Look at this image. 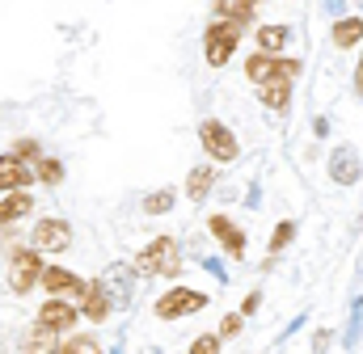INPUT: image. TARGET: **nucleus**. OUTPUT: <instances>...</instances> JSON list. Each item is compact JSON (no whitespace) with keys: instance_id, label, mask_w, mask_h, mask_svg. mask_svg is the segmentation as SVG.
I'll list each match as a JSON object with an SVG mask.
<instances>
[{"instance_id":"f257e3e1","label":"nucleus","mask_w":363,"mask_h":354,"mask_svg":"<svg viewBox=\"0 0 363 354\" xmlns=\"http://www.w3.org/2000/svg\"><path fill=\"white\" fill-rule=\"evenodd\" d=\"M241 21H233V17H224V21H211L207 25V38H203V51H207V64L211 68H224L228 59H233V51H237V42H241Z\"/></svg>"},{"instance_id":"f03ea898","label":"nucleus","mask_w":363,"mask_h":354,"mask_svg":"<svg viewBox=\"0 0 363 354\" xmlns=\"http://www.w3.org/2000/svg\"><path fill=\"white\" fill-rule=\"evenodd\" d=\"M140 274H178V241L174 236H157L152 245L140 249Z\"/></svg>"},{"instance_id":"7ed1b4c3","label":"nucleus","mask_w":363,"mask_h":354,"mask_svg":"<svg viewBox=\"0 0 363 354\" xmlns=\"http://www.w3.org/2000/svg\"><path fill=\"white\" fill-rule=\"evenodd\" d=\"M199 144H203V152H207L211 161H220V165L237 161V152H241V148H237V135H233L224 122H216V118L199 127Z\"/></svg>"},{"instance_id":"20e7f679","label":"nucleus","mask_w":363,"mask_h":354,"mask_svg":"<svg viewBox=\"0 0 363 354\" xmlns=\"http://www.w3.org/2000/svg\"><path fill=\"white\" fill-rule=\"evenodd\" d=\"M38 274H43L38 249H13V258H9V287H13V295H26L38 282Z\"/></svg>"},{"instance_id":"39448f33","label":"nucleus","mask_w":363,"mask_h":354,"mask_svg":"<svg viewBox=\"0 0 363 354\" xmlns=\"http://www.w3.org/2000/svg\"><path fill=\"white\" fill-rule=\"evenodd\" d=\"M199 308H207V295L203 291H165L161 299H157V316L161 321H178V316H190V312H199Z\"/></svg>"},{"instance_id":"423d86ee","label":"nucleus","mask_w":363,"mask_h":354,"mask_svg":"<svg viewBox=\"0 0 363 354\" xmlns=\"http://www.w3.org/2000/svg\"><path fill=\"white\" fill-rule=\"evenodd\" d=\"M245 76H250L254 85H262V81H271V76H300V59H279V55L258 51V55H250Z\"/></svg>"},{"instance_id":"0eeeda50","label":"nucleus","mask_w":363,"mask_h":354,"mask_svg":"<svg viewBox=\"0 0 363 354\" xmlns=\"http://www.w3.org/2000/svg\"><path fill=\"white\" fill-rule=\"evenodd\" d=\"M72 245V228L64 219H43L34 228V249H47V253H64Z\"/></svg>"},{"instance_id":"6e6552de","label":"nucleus","mask_w":363,"mask_h":354,"mask_svg":"<svg viewBox=\"0 0 363 354\" xmlns=\"http://www.w3.org/2000/svg\"><path fill=\"white\" fill-rule=\"evenodd\" d=\"M207 224H211V236L228 249V258H241V253H245V232H241L228 215H211Z\"/></svg>"},{"instance_id":"1a4fd4ad","label":"nucleus","mask_w":363,"mask_h":354,"mask_svg":"<svg viewBox=\"0 0 363 354\" xmlns=\"http://www.w3.org/2000/svg\"><path fill=\"white\" fill-rule=\"evenodd\" d=\"M38 325H47V329L64 333V329H72V325H77V308H72V304H64V299H47V304L38 308Z\"/></svg>"},{"instance_id":"9d476101","label":"nucleus","mask_w":363,"mask_h":354,"mask_svg":"<svg viewBox=\"0 0 363 354\" xmlns=\"http://www.w3.org/2000/svg\"><path fill=\"white\" fill-rule=\"evenodd\" d=\"M77 299H81V312H85L89 321H106V316H110V295H106L101 282H85V287L77 291Z\"/></svg>"},{"instance_id":"9b49d317","label":"nucleus","mask_w":363,"mask_h":354,"mask_svg":"<svg viewBox=\"0 0 363 354\" xmlns=\"http://www.w3.org/2000/svg\"><path fill=\"white\" fill-rule=\"evenodd\" d=\"M30 185V169H26V161L21 156H0V194H9V190H26Z\"/></svg>"},{"instance_id":"f8f14e48","label":"nucleus","mask_w":363,"mask_h":354,"mask_svg":"<svg viewBox=\"0 0 363 354\" xmlns=\"http://www.w3.org/2000/svg\"><path fill=\"white\" fill-rule=\"evenodd\" d=\"M258 101L271 105V110H287L291 105V76H271L258 85Z\"/></svg>"},{"instance_id":"ddd939ff","label":"nucleus","mask_w":363,"mask_h":354,"mask_svg":"<svg viewBox=\"0 0 363 354\" xmlns=\"http://www.w3.org/2000/svg\"><path fill=\"white\" fill-rule=\"evenodd\" d=\"M330 177H334L338 185H351V181L359 177V156H355L351 148H338V152L330 156Z\"/></svg>"},{"instance_id":"4468645a","label":"nucleus","mask_w":363,"mask_h":354,"mask_svg":"<svg viewBox=\"0 0 363 354\" xmlns=\"http://www.w3.org/2000/svg\"><path fill=\"white\" fill-rule=\"evenodd\" d=\"M38 282H43L47 291H64V295H77V291L85 287L77 274H68V270H60V266H47V270L38 274Z\"/></svg>"},{"instance_id":"2eb2a0df","label":"nucleus","mask_w":363,"mask_h":354,"mask_svg":"<svg viewBox=\"0 0 363 354\" xmlns=\"http://www.w3.org/2000/svg\"><path fill=\"white\" fill-rule=\"evenodd\" d=\"M30 207H34V198H30L26 190H9V194H4V202H0V228H9L13 219H21Z\"/></svg>"},{"instance_id":"dca6fc26","label":"nucleus","mask_w":363,"mask_h":354,"mask_svg":"<svg viewBox=\"0 0 363 354\" xmlns=\"http://www.w3.org/2000/svg\"><path fill=\"white\" fill-rule=\"evenodd\" d=\"M363 38V17H342V21H334V47H355Z\"/></svg>"},{"instance_id":"f3484780","label":"nucleus","mask_w":363,"mask_h":354,"mask_svg":"<svg viewBox=\"0 0 363 354\" xmlns=\"http://www.w3.org/2000/svg\"><path fill=\"white\" fill-rule=\"evenodd\" d=\"M287 42H291V30H287V25H262V30H258V51H267V55L283 51Z\"/></svg>"},{"instance_id":"a211bd4d","label":"nucleus","mask_w":363,"mask_h":354,"mask_svg":"<svg viewBox=\"0 0 363 354\" xmlns=\"http://www.w3.org/2000/svg\"><path fill=\"white\" fill-rule=\"evenodd\" d=\"M211 181H216L211 165H199V169L190 173V181H186V194H190L194 202H203V198H207V190H211Z\"/></svg>"},{"instance_id":"6ab92c4d","label":"nucleus","mask_w":363,"mask_h":354,"mask_svg":"<svg viewBox=\"0 0 363 354\" xmlns=\"http://www.w3.org/2000/svg\"><path fill=\"white\" fill-rule=\"evenodd\" d=\"M26 354H55V329L34 325L30 329V342H26Z\"/></svg>"},{"instance_id":"aec40b11","label":"nucleus","mask_w":363,"mask_h":354,"mask_svg":"<svg viewBox=\"0 0 363 354\" xmlns=\"http://www.w3.org/2000/svg\"><path fill=\"white\" fill-rule=\"evenodd\" d=\"M169 207H174V194H169V190H157V194L144 198V211H148V215H165Z\"/></svg>"},{"instance_id":"412c9836","label":"nucleus","mask_w":363,"mask_h":354,"mask_svg":"<svg viewBox=\"0 0 363 354\" xmlns=\"http://www.w3.org/2000/svg\"><path fill=\"white\" fill-rule=\"evenodd\" d=\"M38 181H43V185H60V181H64V165L43 156V161H38Z\"/></svg>"},{"instance_id":"4be33fe9","label":"nucleus","mask_w":363,"mask_h":354,"mask_svg":"<svg viewBox=\"0 0 363 354\" xmlns=\"http://www.w3.org/2000/svg\"><path fill=\"white\" fill-rule=\"evenodd\" d=\"M55 354H101V346H97L93 338H68Z\"/></svg>"},{"instance_id":"5701e85b","label":"nucleus","mask_w":363,"mask_h":354,"mask_svg":"<svg viewBox=\"0 0 363 354\" xmlns=\"http://www.w3.org/2000/svg\"><path fill=\"white\" fill-rule=\"evenodd\" d=\"M291 236H296V224H279L271 236V253H283L287 245H291Z\"/></svg>"},{"instance_id":"b1692460","label":"nucleus","mask_w":363,"mask_h":354,"mask_svg":"<svg viewBox=\"0 0 363 354\" xmlns=\"http://www.w3.org/2000/svg\"><path fill=\"white\" fill-rule=\"evenodd\" d=\"M186 354H220V338H216V333H203V338L190 342V350Z\"/></svg>"},{"instance_id":"393cba45","label":"nucleus","mask_w":363,"mask_h":354,"mask_svg":"<svg viewBox=\"0 0 363 354\" xmlns=\"http://www.w3.org/2000/svg\"><path fill=\"white\" fill-rule=\"evenodd\" d=\"M13 156H21V161H34V156H38V144H34V139H21V144L13 148Z\"/></svg>"},{"instance_id":"a878e982","label":"nucleus","mask_w":363,"mask_h":354,"mask_svg":"<svg viewBox=\"0 0 363 354\" xmlns=\"http://www.w3.org/2000/svg\"><path fill=\"white\" fill-rule=\"evenodd\" d=\"M241 333V316H224V325H220V338H237Z\"/></svg>"},{"instance_id":"bb28decb","label":"nucleus","mask_w":363,"mask_h":354,"mask_svg":"<svg viewBox=\"0 0 363 354\" xmlns=\"http://www.w3.org/2000/svg\"><path fill=\"white\" fill-rule=\"evenodd\" d=\"M330 350V333H317V338H313V354H325Z\"/></svg>"},{"instance_id":"cd10ccee","label":"nucleus","mask_w":363,"mask_h":354,"mask_svg":"<svg viewBox=\"0 0 363 354\" xmlns=\"http://www.w3.org/2000/svg\"><path fill=\"white\" fill-rule=\"evenodd\" d=\"M355 88L363 93V59H359V68H355Z\"/></svg>"}]
</instances>
